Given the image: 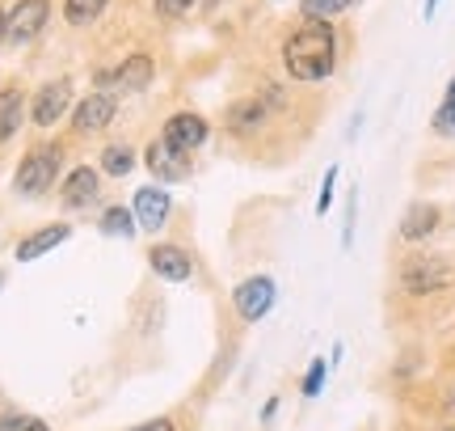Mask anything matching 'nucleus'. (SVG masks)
<instances>
[{
  "label": "nucleus",
  "mask_w": 455,
  "mask_h": 431,
  "mask_svg": "<svg viewBox=\"0 0 455 431\" xmlns=\"http://www.w3.org/2000/svg\"><path fill=\"white\" fill-rule=\"evenodd\" d=\"M283 64L295 81H325L338 64V38L329 21H308L304 30H295L283 47Z\"/></svg>",
  "instance_id": "obj_1"
},
{
  "label": "nucleus",
  "mask_w": 455,
  "mask_h": 431,
  "mask_svg": "<svg viewBox=\"0 0 455 431\" xmlns=\"http://www.w3.org/2000/svg\"><path fill=\"white\" fill-rule=\"evenodd\" d=\"M60 178V149L55 144H43V149H34L21 166H17V191L21 195H43L51 191V183Z\"/></svg>",
  "instance_id": "obj_2"
},
{
  "label": "nucleus",
  "mask_w": 455,
  "mask_h": 431,
  "mask_svg": "<svg viewBox=\"0 0 455 431\" xmlns=\"http://www.w3.org/2000/svg\"><path fill=\"white\" fill-rule=\"evenodd\" d=\"M47 17H51V0H17V9L9 13V30H4V38L9 43H30L34 34L47 26Z\"/></svg>",
  "instance_id": "obj_3"
},
{
  "label": "nucleus",
  "mask_w": 455,
  "mask_h": 431,
  "mask_svg": "<svg viewBox=\"0 0 455 431\" xmlns=\"http://www.w3.org/2000/svg\"><path fill=\"white\" fill-rule=\"evenodd\" d=\"M148 169H152V178H161V183H181V178L190 174V152H178L173 144L156 140V144L148 149Z\"/></svg>",
  "instance_id": "obj_4"
},
{
  "label": "nucleus",
  "mask_w": 455,
  "mask_h": 431,
  "mask_svg": "<svg viewBox=\"0 0 455 431\" xmlns=\"http://www.w3.org/2000/svg\"><path fill=\"white\" fill-rule=\"evenodd\" d=\"M270 305H275V280L258 275V280H244L241 288H236V309H241L244 321H258V317H266V313H270Z\"/></svg>",
  "instance_id": "obj_5"
},
{
  "label": "nucleus",
  "mask_w": 455,
  "mask_h": 431,
  "mask_svg": "<svg viewBox=\"0 0 455 431\" xmlns=\"http://www.w3.org/2000/svg\"><path fill=\"white\" fill-rule=\"evenodd\" d=\"M68 106H72V81L43 85V89H38V98H34V123H38V127H51Z\"/></svg>",
  "instance_id": "obj_6"
},
{
  "label": "nucleus",
  "mask_w": 455,
  "mask_h": 431,
  "mask_svg": "<svg viewBox=\"0 0 455 431\" xmlns=\"http://www.w3.org/2000/svg\"><path fill=\"white\" fill-rule=\"evenodd\" d=\"M207 140V118L203 115H173L164 123V144H173L178 152H195Z\"/></svg>",
  "instance_id": "obj_7"
},
{
  "label": "nucleus",
  "mask_w": 455,
  "mask_h": 431,
  "mask_svg": "<svg viewBox=\"0 0 455 431\" xmlns=\"http://www.w3.org/2000/svg\"><path fill=\"white\" fill-rule=\"evenodd\" d=\"M169 207H173V203H169V195H164L161 186H144V191L135 195V207H131V212H135V224H140V229L156 232L164 220H169Z\"/></svg>",
  "instance_id": "obj_8"
},
{
  "label": "nucleus",
  "mask_w": 455,
  "mask_h": 431,
  "mask_svg": "<svg viewBox=\"0 0 455 431\" xmlns=\"http://www.w3.org/2000/svg\"><path fill=\"white\" fill-rule=\"evenodd\" d=\"M114 110H118V102L110 94H93V98H84L76 106V115H72V127L76 132H101V127H110Z\"/></svg>",
  "instance_id": "obj_9"
},
{
  "label": "nucleus",
  "mask_w": 455,
  "mask_h": 431,
  "mask_svg": "<svg viewBox=\"0 0 455 431\" xmlns=\"http://www.w3.org/2000/svg\"><path fill=\"white\" fill-rule=\"evenodd\" d=\"M401 280H405L409 292H435V288H443V283L451 280V271H447L439 258H413Z\"/></svg>",
  "instance_id": "obj_10"
},
{
  "label": "nucleus",
  "mask_w": 455,
  "mask_h": 431,
  "mask_svg": "<svg viewBox=\"0 0 455 431\" xmlns=\"http://www.w3.org/2000/svg\"><path fill=\"white\" fill-rule=\"evenodd\" d=\"M148 263H152V271H156L161 280H169V283L190 280V254H186L181 246H156L152 254H148Z\"/></svg>",
  "instance_id": "obj_11"
},
{
  "label": "nucleus",
  "mask_w": 455,
  "mask_h": 431,
  "mask_svg": "<svg viewBox=\"0 0 455 431\" xmlns=\"http://www.w3.org/2000/svg\"><path fill=\"white\" fill-rule=\"evenodd\" d=\"M98 174L89 166H81V169H72L68 174V183L60 186V199H64V207H84V203H93L98 199Z\"/></svg>",
  "instance_id": "obj_12"
},
{
  "label": "nucleus",
  "mask_w": 455,
  "mask_h": 431,
  "mask_svg": "<svg viewBox=\"0 0 455 431\" xmlns=\"http://www.w3.org/2000/svg\"><path fill=\"white\" fill-rule=\"evenodd\" d=\"M64 241H68V224H47V229L30 232V237L17 246V263H34V258H43L47 249L64 246Z\"/></svg>",
  "instance_id": "obj_13"
},
{
  "label": "nucleus",
  "mask_w": 455,
  "mask_h": 431,
  "mask_svg": "<svg viewBox=\"0 0 455 431\" xmlns=\"http://www.w3.org/2000/svg\"><path fill=\"white\" fill-rule=\"evenodd\" d=\"M435 229H439V212H435L430 203H413L405 212V220H401V237H405V241H422V237H430Z\"/></svg>",
  "instance_id": "obj_14"
},
{
  "label": "nucleus",
  "mask_w": 455,
  "mask_h": 431,
  "mask_svg": "<svg viewBox=\"0 0 455 431\" xmlns=\"http://www.w3.org/2000/svg\"><path fill=\"white\" fill-rule=\"evenodd\" d=\"M148 81H152V60L148 55H131L127 64H118V72H114V85L127 89V94L148 89Z\"/></svg>",
  "instance_id": "obj_15"
},
{
  "label": "nucleus",
  "mask_w": 455,
  "mask_h": 431,
  "mask_svg": "<svg viewBox=\"0 0 455 431\" xmlns=\"http://www.w3.org/2000/svg\"><path fill=\"white\" fill-rule=\"evenodd\" d=\"M21 115H26V98L17 89H4L0 94V140H9L21 127Z\"/></svg>",
  "instance_id": "obj_16"
},
{
  "label": "nucleus",
  "mask_w": 455,
  "mask_h": 431,
  "mask_svg": "<svg viewBox=\"0 0 455 431\" xmlns=\"http://www.w3.org/2000/svg\"><path fill=\"white\" fill-rule=\"evenodd\" d=\"M110 0H64V17L72 26H89V21H98L101 9H106Z\"/></svg>",
  "instance_id": "obj_17"
},
{
  "label": "nucleus",
  "mask_w": 455,
  "mask_h": 431,
  "mask_svg": "<svg viewBox=\"0 0 455 431\" xmlns=\"http://www.w3.org/2000/svg\"><path fill=\"white\" fill-rule=\"evenodd\" d=\"M101 169H106V174H114V178H123V174H131V169H135V152H131L127 144H110V149H106V157H101Z\"/></svg>",
  "instance_id": "obj_18"
},
{
  "label": "nucleus",
  "mask_w": 455,
  "mask_h": 431,
  "mask_svg": "<svg viewBox=\"0 0 455 431\" xmlns=\"http://www.w3.org/2000/svg\"><path fill=\"white\" fill-rule=\"evenodd\" d=\"M101 232H110V237H131V232H135V212L110 207V212L101 216Z\"/></svg>",
  "instance_id": "obj_19"
},
{
  "label": "nucleus",
  "mask_w": 455,
  "mask_h": 431,
  "mask_svg": "<svg viewBox=\"0 0 455 431\" xmlns=\"http://www.w3.org/2000/svg\"><path fill=\"white\" fill-rule=\"evenodd\" d=\"M261 115H266V106H261V102H236V106L228 110V123H232L236 132H244V127L261 123Z\"/></svg>",
  "instance_id": "obj_20"
},
{
  "label": "nucleus",
  "mask_w": 455,
  "mask_h": 431,
  "mask_svg": "<svg viewBox=\"0 0 455 431\" xmlns=\"http://www.w3.org/2000/svg\"><path fill=\"white\" fill-rule=\"evenodd\" d=\"M350 0H304V17L308 21H329L333 13H341Z\"/></svg>",
  "instance_id": "obj_21"
},
{
  "label": "nucleus",
  "mask_w": 455,
  "mask_h": 431,
  "mask_svg": "<svg viewBox=\"0 0 455 431\" xmlns=\"http://www.w3.org/2000/svg\"><path fill=\"white\" fill-rule=\"evenodd\" d=\"M321 381H325V360H316V364L308 368V381H304V394H321Z\"/></svg>",
  "instance_id": "obj_22"
},
{
  "label": "nucleus",
  "mask_w": 455,
  "mask_h": 431,
  "mask_svg": "<svg viewBox=\"0 0 455 431\" xmlns=\"http://www.w3.org/2000/svg\"><path fill=\"white\" fill-rule=\"evenodd\" d=\"M190 9H195V0H156V13H164V17L190 13Z\"/></svg>",
  "instance_id": "obj_23"
},
{
  "label": "nucleus",
  "mask_w": 455,
  "mask_h": 431,
  "mask_svg": "<svg viewBox=\"0 0 455 431\" xmlns=\"http://www.w3.org/2000/svg\"><path fill=\"white\" fill-rule=\"evenodd\" d=\"M435 127H439V132H455V102L451 98L443 102V110L435 115Z\"/></svg>",
  "instance_id": "obj_24"
},
{
  "label": "nucleus",
  "mask_w": 455,
  "mask_h": 431,
  "mask_svg": "<svg viewBox=\"0 0 455 431\" xmlns=\"http://www.w3.org/2000/svg\"><path fill=\"white\" fill-rule=\"evenodd\" d=\"M333 178H338V169H329L325 174V186H321V203H316V212H329V199H333Z\"/></svg>",
  "instance_id": "obj_25"
},
{
  "label": "nucleus",
  "mask_w": 455,
  "mask_h": 431,
  "mask_svg": "<svg viewBox=\"0 0 455 431\" xmlns=\"http://www.w3.org/2000/svg\"><path fill=\"white\" fill-rule=\"evenodd\" d=\"M131 431H173V423L169 419H152V423H140V427H131Z\"/></svg>",
  "instance_id": "obj_26"
},
{
  "label": "nucleus",
  "mask_w": 455,
  "mask_h": 431,
  "mask_svg": "<svg viewBox=\"0 0 455 431\" xmlns=\"http://www.w3.org/2000/svg\"><path fill=\"white\" fill-rule=\"evenodd\" d=\"M21 431H47V427H43L38 419H26V423H21Z\"/></svg>",
  "instance_id": "obj_27"
},
{
  "label": "nucleus",
  "mask_w": 455,
  "mask_h": 431,
  "mask_svg": "<svg viewBox=\"0 0 455 431\" xmlns=\"http://www.w3.org/2000/svg\"><path fill=\"white\" fill-rule=\"evenodd\" d=\"M4 30H9V13L0 9V38H4Z\"/></svg>",
  "instance_id": "obj_28"
},
{
  "label": "nucleus",
  "mask_w": 455,
  "mask_h": 431,
  "mask_svg": "<svg viewBox=\"0 0 455 431\" xmlns=\"http://www.w3.org/2000/svg\"><path fill=\"white\" fill-rule=\"evenodd\" d=\"M447 98H451V102H455V81H451V89H447Z\"/></svg>",
  "instance_id": "obj_29"
},
{
  "label": "nucleus",
  "mask_w": 455,
  "mask_h": 431,
  "mask_svg": "<svg viewBox=\"0 0 455 431\" xmlns=\"http://www.w3.org/2000/svg\"><path fill=\"white\" fill-rule=\"evenodd\" d=\"M203 4H207V9H215V4H220V0H203Z\"/></svg>",
  "instance_id": "obj_30"
},
{
  "label": "nucleus",
  "mask_w": 455,
  "mask_h": 431,
  "mask_svg": "<svg viewBox=\"0 0 455 431\" xmlns=\"http://www.w3.org/2000/svg\"><path fill=\"white\" fill-rule=\"evenodd\" d=\"M451 431H455V427H451Z\"/></svg>",
  "instance_id": "obj_31"
}]
</instances>
